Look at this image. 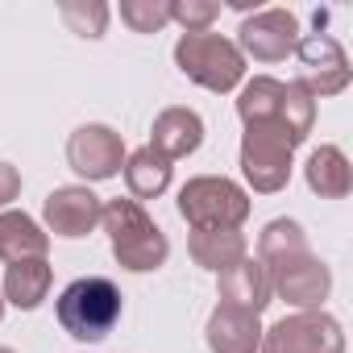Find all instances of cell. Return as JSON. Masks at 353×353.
Returning a JSON list of instances; mask_svg holds the SVG:
<instances>
[{"mask_svg": "<svg viewBox=\"0 0 353 353\" xmlns=\"http://www.w3.org/2000/svg\"><path fill=\"white\" fill-rule=\"evenodd\" d=\"M237 117L245 129L266 125V129H283L295 145L307 141L312 125H316V100L299 88V83H283L270 75H254L241 96H237Z\"/></svg>", "mask_w": 353, "mask_h": 353, "instance_id": "cell-1", "label": "cell"}, {"mask_svg": "<svg viewBox=\"0 0 353 353\" xmlns=\"http://www.w3.org/2000/svg\"><path fill=\"white\" fill-rule=\"evenodd\" d=\"M100 225L108 233V245H112V258L117 266L133 270V274H145V270H158L166 258H170V241L166 233L150 221V212L137 204V200H108L100 208Z\"/></svg>", "mask_w": 353, "mask_h": 353, "instance_id": "cell-2", "label": "cell"}, {"mask_svg": "<svg viewBox=\"0 0 353 353\" xmlns=\"http://www.w3.org/2000/svg\"><path fill=\"white\" fill-rule=\"evenodd\" d=\"M125 303H121V291L112 279H100V274H88V279H75L63 287L59 303H54V316L63 324L67 336L83 341V345H96L104 341L117 320H121Z\"/></svg>", "mask_w": 353, "mask_h": 353, "instance_id": "cell-3", "label": "cell"}, {"mask_svg": "<svg viewBox=\"0 0 353 353\" xmlns=\"http://www.w3.org/2000/svg\"><path fill=\"white\" fill-rule=\"evenodd\" d=\"M174 67H179L192 83H200L204 92H233L245 79V54L237 50V42H229L225 34H183L174 42Z\"/></svg>", "mask_w": 353, "mask_h": 353, "instance_id": "cell-4", "label": "cell"}, {"mask_svg": "<svg viewBox=\"0 0 353 353\" xmlns=\"http://www.w3.org/2000/svg\"><path fill=\"white\" fill-rule=\"evenodd\" d=\"M250 208V192L225 174H200L179 188V216L192 229H241Z\"/></svg>", "mask_w": 353, "mask_h": 353, "instance_id": "cell-5", "label": "cell"}, {"mask_svg": "<svg viewBox=\"0 0 353 353\" xmlns=\"http://www.w3.org/2000/svg\"><path fill=\"white\" fill-rule=\"evenodd\" d=\"M262 266H266V279H270V295L287 299L299 312H320L324 307V299L332 291V270L312 250L283 254V258L262 262Z\"/></svg>", "mask_w": 353, "mask_h": 353, "instance_id": "cell-6", "label": "cell"}, {"mask_svg": "<svg viewBox=\"0 0 353 353\" xmlns=\"http://www.w3.org/2000/svg\"><path fill=\"white\" fill-rule=\"evenodd\" d=\"M291 154H295V141L283 133V129H266V125H254L245 129L241 137V174L245 183L262 196H274L291 183Z\"/></svg>", "mask_w": 353, "mask_h": 353, "instance_id": "cell-7", "label": "cell"}, {"mask_svg": "<svg viewBox=\"0 0 353 353\" xmlns=\"http://www.w3.org/2000/svg\"><path fill=\"white\" fill-rule=\"evenodd\" d=\"M258 353H345V328L328 312H295L262 328Z\"/></svg>", "mask_w": 353, "mask_h": 353, "instance_id": "cell-8", "label": "cell"}, {"mask_svg": "<svg viewBox=\"0 0 353 353\" xmlns=\"http://www.w3.org/2000/svg\"><path fill=\"white\" fill-rule=\"evenodd\" d=\"M295 54H299V88L320 100V96H341L349 88V54L345 46L332 38V34H307L295 42Z\"/></svg>", "mask_w": 353, "mask_h": 353, "instance_id": "cell-9", "label": "cell"}, {"mask_svg": "<svg viewBox=\"0 0 353 353\" xmlns=\"http://www.w3.org/2000/svg\"><path fill=\"white\" fill-rule=\"evenodd\" d=\"M67 162L79 179L104 183L112 174H121L125 166V141L112 125H79L67 137Z\"/></svg>", "mask_w": 353, "mask_h": 353, "instance_id": "cell-10", "label": "cell"}, {"mask_svg": "<svg viewBox=\"0 0 353 353\" xmlns=\"http://www.w3.org/2000/svg\"><path fill=\"white\" fill-rule=\"evenodd\" d=\"M237 34H241V42H237L241 54H250L258 63H283L299 42V21L287 9H258L254 17L241 21Z\"/></svg>", "mask_w": 353, "mask_h": 353, "instance_id": "cell-11", "label": "cell"}, {"mask_svg": "<svg viewBox=\"0 0 353 353\" xmlns=\"http://www.w3.org/2000/svg\"><path fill=\"white\" fill-rule=\"evenodd\" d=\"M100 208L104 204L92 188H79V183L75 188H54L42 204V221L54 237L75 241V237H88L100 225Z\"/></svg>", "mask_w": 353, "mask_h": 353, "instance_id": "cell-12", "label": "cell"}, {"mask_svg": "<svg viewBox=\"0 0 353 353\" xmlns=\"http://www.w3.org/2000/svg\"><path fill=\"white\" fill-rule=\"evenodd\" d=\"M200 141H204V121H200V112H192V108H162V112L154 117L150 150H158L166 162L196 154Z\"/></svg>", "mask_w": 353, "mask_h": 353, "instance_id": "cell-13", "label": "cell"}, {"mask_svg": "<svg viewBox=\"0 0 353 353\" xmlns=\"http://www.w3.org/2000/svg\"><path fill=\"white\" fill-rule=\"evenodd\" d=\"M221 303L225 307H237V312H250V316H262L266 303H270L266 266L258 258H241L237 266H229L221 274Z\"/></svg>", "mask_w": 353, "mask_h": 353, "instance_id": "cell-14", "label": "cell"}, {"mask_svg": "<svg viewBox=\"0 0 353 353\" xmlns=\"http://www.w3.org/2000/svg\"><path fill=\"white\" fill-rule=\"evenodd\" d=\"M204 341H208L212 353H258V345H262V324H258V316H250V312H237V307L216 303V312L208 316Z\"/></svg>", "mask_w": 353, "mask_h": 353, "instance_id": "cell-15", "label": "cell"}, {"mask_svg": "<svg viewBox=\"0 0 353 353\" xmlns=\"http://www.w3.org/2000/svg\"><path fill=\"white\" fill-rule=\"evenodd\" d=\"M50 283H54V270L46 258H26V262H13L5 270V283H0V295L5 303L21 307V312H34L42 307V299L50 295Z\"/></svg>", "mask_w": 353, "mask_h": 353, "instance_id": "cell-16", "label": "cell"}, {"mask_svg": "<svg viewBox=\"0 0 353 353\" xmlns=\"http://www.w3.org/2000/svg\"><path fill=\"white\" fill-rule=\"evenodd\" d=\"M303 179L320 200H345L353 192V166L341 145H320L303 166Z\"/></svg>", "mask_w": 353, "mask_h": 353, "instance_id": "cell-17", "label": "cell"}, {"mask_svg": "<svg viewBox=\"0 0 353 353\" xmlns=\"http://www.w3.org/2000/svg\"><path fill=\"white\" fill-rule=\"evenodd\" d=\"M188 254L196 266L225 274L229 266H237L245 258V233L241 229H192L188 237Z\"/></svg>", "mask_w": 353, "mask_h": 353, "instance_id": "cell-18", "label": "cell"}, {"mask_svg": "<svg viewBox=\"0 0 353 353\" xmlns=\"http://www.w3.org/2000/svg\"><path fill=\"white\" fill-rule=\"evenodd\" d=\"M50 233L26 212H0V262H26V258H46Z\"/></svg>", "mask_w": 353, "mask_h": 353, "instance_id": "cell-19", "label": "cell"}, {"mask_svg": "<svg viewBox=\"0 0 353 353\" xmlns=\"http://www.w3.org/2000/svg\"><path fill=\"white\" fill-rule=\"evenodd\" d=\"M125 183H129V200H158L166 188H170V162L158 154V150H150V145H141V150H133V154H125Z\"/></svg>", "mask_w": 353, "mask_h": 353, "instance_id": "cell-20", "label": "cell"}, {"mask_svg": "<svg viewBox=\"0 0 353 353\" xmlns=\"http://www.w3.org/2000/svg\"><path fill=\"white\" fill-rule=\"evenodd\" d=\"M299 250H312L307 245V233L299 229V221H270L258 237V262H274L283 254H299Z\"/></svg>", "mask_w": 353, "mask_h": 353, "instance_id": "cell-21", "label": "cell"}, {"mask_svg": "<svg viewBox=\"0 0 353 353\" xmlns=\"http://www.w3.org/2000/svg\"><path fill=\"white\" fill-rule=\"evenodd\" d=\"M121 21L133 34H158L162 26H170V0H125Z\"/></svg>", "mask_w": 353, "mask_h": 353, "instance_id": "cell-22", "label": "cell"}, {"mask_svg": "<svg viewBox=\"0 0 353 353\" xmlns=\"http://www.w3.org/2000/svg\"><path fill=\"white\" fill-rule=\"evenodd\" d=\"M221 17L216 0H170V21H179L183 34H204Z\"/></svg>", "mask_w": 353, "mask_h": 353, "instance_id": "cell-23", "label": "cell"}, {"mask_svg": "<svg viewBox=\"0 0 353 353\" xmlns=\"http://www.w3.org/2000/svg\"><path fill=\"white\" fill-rule=\"evenodd\" d=\"M63 21L79 34V38H104L108 30V5H63Z\"/></svg>", "mask_w": 353, "mask_h": 353, "instance_id": "cell-24", "label": "cell"}, {"mask_svg": "<svg viewBox=\"0 0 353 353\" xmlns=\"http://www.w3.org/2000/svg\"><path fill=\"white\" fill-rule=\"evenodd\" d=\"M17 196H21V170L9 166V162H0V208H9Z\"/></svg>", "mask_w": 353, "mask_h": 353, "instance_id": "cell-25", "label": "cell"}, {"mask_svg": "<svg viewBox=\"0 0 353 353\" xmlns=\"http://www.w3.org/2000/svg\"><path fill=\"white\" fill-rule=\"evenodd\" d=\"M0 320H5V295H0Z\"/></svg>", "mask_w": 353, "mask_h": 353, "instance_id": "cell-26", "label": "cell"}, {"mask_svg": "<svg viewBox=\"0 0 353 353\" xmlns=\"http://www.w3.org/2000/svg\"><path fill=\"white\" fill-rule=\"evenodd\" d=\"M0 353H13V349H5V345H0Z\"/></svg>", "mask_w": 353, "mask_h": 353, "instance_id": "cell-27", "label": "cell"}]
</instances>
